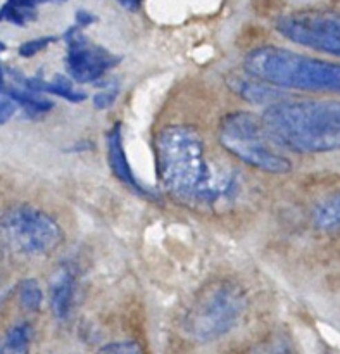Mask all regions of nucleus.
Here are the masks:
<instances>
[{"label": "nucleus", "mask_w": 340, "mask_h": 354, "mask_svg": "<svg viewBox=\"0 0 340 354\" xmlns=\"http://www.w3.org/2000/svg\"><path fill=\"white\" fill-rule=\"evenodd\" d=\"M155 168L161 185L176 199L197 206L228 203L240 189L238 173L207 158L199 130L175 124L155 138Z\"/></svg>", "instance_id": "obj_1"}, {"label": "nucleus", "mask_w": 340, "mask_h": 354, "mask_svg": "<svg viewBox=\"0 0 340 354\" xmlns=\"http://www.w3.org/2000/svg\"><path fill=\"white\" fill-rule=\"evenodd\" d=\"M263 124L275 144L294 152L340 151V102H276L265 111Z\"/></svg>", "instance_id": "obj_2"}, {"label": "nucleus", "mask_w": 340, "mask_h": 354, "mask_svg": "<svg viewBox=\"0 0 340 354\" xmlns=\"http://www.w3.org/2000/svg\"><path fill=\"white\" fill-rule=\"evenodd\" d=\"M244 69L278 88L340 93V64L287 48H254L245 55Z\"/></svg>", "instance_id": "obj_3"}, {"label": "nucleus", "mask_w": 340, "mask_h": 354, "mask_svg": "<svg viewBox=\"0 0 340 354\" xmlns=\"http://www.w3.org/2000/svg\"><path fill=\"white\" fill-rule=\"evenodd\" d=\"M247 301L234 283L207 286L185 317V332L197 342H213L230 334L240 322Z\"/></svg>", "instance_id": "obj_4"}, {"label": "nucleus", "mask_w": 340, "mask_h": 354, "mask_svg": "<svg viewBox=\"0 0 340 354\" xmlns=\"http://www.w3.org/2000/svg\"><path fill=\"white\" fill-rule=\"evenodd\" d=\"M221 145L245 165L266 173L283 175L292 169L289 159L268 144L263 120L251 113H232L221 120L218 131Z\"/></svg>", "instance_id": "obj_5"}, {"label": "nucleus", "mask_w": 340, "mask_h": 354, "mask_svg": "<svg viewBox=\"0 0 340 354\" xmlns=\"http://www.w3.org/2000/svg\"><path fill=\"white\" fill-rule=\"evenodd\" d=\"M10 245L24 256H45L62 242V228L50 214L33 206H17L3 218Z\"/></svg>", "instance_id": "obj_6"}, {"label": "nucleus", "mask_w": 340, "mask_h": 354, "mask_svg": "<svg viewBox=\"0 0 340 354\" xmlns=\"http://www.w3.org/2000/svg\"><path fill=\"white\" fill-rule=\"evenodd\" d=\"M276 30L294 44L340 57V14H290L276 21Z\"/></svg>", "instance_id": "obj_7"}, {"label": "nucleus", "mask_w": 340, "mask_h": 354, "mask_svg": "<svg viewBox=\"0 0 340 354\" xmlns=\"http://www.w3.org/2000/svg\"><path fill=\"white\" fill-rule=\"evenodd\" d=\"M66 45V69L73 82L76 83H97L102 80L113 68H116L121 57L114 55L107 48L93 44L85 37L78 24L69 28L64 35Z\"/></svg>", "instance_id": "obj_8"}, {"label": "nucleus", "mask_w": 340, "mask_h": 354, "mask_svg": "<svg viewBox=\"0 0 340 354\" xmlns=\"http://www.w3.org/2000/svg\"><path fill=\"white\" fill-rule=\"evenodd\" d=\"M106 144H107V159H109V166L113 175L116 176L121 183H124L128 189L133 190V192L140 194V196H145V197H152L151 190H147L145 187L140 185V182H138L137 176H135L133 169H131L130 162H128L120 123H116L109 131H107Z\"/></svg>", "instance_id": "obj_9"}, {"label": "nucleus", "mask_w": 340, "mask_h": 354, "mask_svg": "<svg viewBox=\"0 0 340 354\" xmlns=\"http://www.w3.org/2000/svg\"><path fill=\"white\" fill-rule=\"evenodd\" d=\"M50 308L57 320H66L71 313L75 297V277L68 266H61L50 280Z\"/></svg>", "instance_id": "obj_10"}, {"label": "nucleus", "mask_w": 340, "mask_h": 354, "mask_svg": "<svg viewBox=\"0 0 340 354\" xmlns=\"http://www.w3.org/2000/svg\"><path fill=\"white\" fill-rule=\"evenodd\" d=\"M17 83L24 88L35 90V92H41V93H52V95H57L61 99L68 100V102L73 104H79L83 100H86V93L82 92V90H76L75 85L69 82L66 76H55L52 82H45V80L38 78V76H17Z\"/></svg>", "instance_id": "obj_11"}, {"label": "nucleus", "mask_w": 340, "mask_h": 354, "mask_svg": "<svg viewBox=\"0 0 340 354\" xmlns=\"http://www.w3.org/2000/svg\"><path fill=\"white\" fill-rule=\"evenodd\" d=\"M230 86L235 93L244 97L249 102L272 106V104H275V100L280 99L278 90L273 88V85L270 86V83L254 78L251 75H249V78H234L230 82Z\"/></svg>", "instance_id": "obj_12"}, {"label": "nucleus", "mask_w": 340, "mask_h": 354, "mask_svg": "<svg viewBox=\"0 0 340 354\" xmlns=\"http://www.w3.org/2000/svg\"><path fill=\"white\" fill-rule=\"evenodd\" d=\"M66 0H7L0 9V21L24 26L37 19V7L44 3H61Z\"/></svg>", "instance_id": "obj_13"}, {"label": "nucleus", "mask_w": 340, "mask_h": 354, "mask_svg": "<svg viewBox=\"0 0 340 354\" xmlns=\"http://www.w3.org/2000/svg\"><path fill=\"white\" fill-rule=\"evenodd\" d=\"M7 95L16 102L17 107H21L31 118L44 116V114H47L54 107V102L45 99L41 95V92H35V90L24 88V86H19V88H7Z\"/></svg>", "instance_id": "obj_14"}, {"label": "nucleus", "mask_w": 340, "mask_h": 354, "mask_svg": "<svg viewBox=\"0 0 340 354\" xmlns=\"http://www.w3.org/2000/svg\"><path fill=\"white\" fill-rule=\"evenodd\" d=\"M314 225L320 230H335L340 227V192L325 199L314 209Z\"/></svg>", "instance_id": "obj_15"}, {"label": "nucleus", "mask_w": 340, "mask_h": 354, "mask_svg": "<svg viewBox=\"0 0 340 354\" xmlns=\"http://www.w3.org/2000/svg\"><path fill=\"white\" fill-rule=\"evenodd\" d=\"M31 342V327L26 322L16 324L3 335L0 351L2 353H26Z\"/></svg>", "instance_id": "obj_16"}, {"label": "nucleus", "mask_w": 340, "mask_h": 354, "mask_svg": "<svg viewBox=\"0 0 340 354\" xmlns=\"http://www.w3.org/2000/svg\"><path fill=\"white\" fill-rule=\"evenodd\" d=\"M19 303L26 311H38L44 303V292L37 280L28 279L19 283Z\"/></svg>", "instance_id": "obj_17"}, {"label": "nucleus", "mask_w": 340, "mask_h": 354, "mask_svg": "<svg viewBox=\"0 0 340 354\" xmlns=\"http://www.w3.org/2000/svg\"><path fill=\"white\" fill-rule=\"evenodd\" d=\"M16 102L7 95V88L3 86V69L0 66V123H6L16 113Z\"/></svg>", "instance_id": "obj_18"}, {"label": "nucleus", "mask_w": 340, "mask_h": 354, "mask_svg": "<svg viewBox=\"0 0 340 354\" xmlns=\"http://www.w3.org/2000/svg\"><path fill=\"white\" fill-rule=\"evenodd\" d=\"M54 41H57V37L35 38V40H30L26 41V44L21 45L17 52H19L21 57H33V55H37L38 52L45 50V48H47L50 44H54Z\"/></svg>", "instance_id": "obj_19"}, {"label": "nucleus", "mask_w": 340, "mask_h": 354, "mask_svg": "<svg viewBox=\"0 0 340 354\" xmlns=\"http://www.w3.org/2000/svg\"><path fill=\"white\" fill-rule=\"evenodd\" d=\"M117 93H120L117 92V86H107L102 92L95 93V97H93V106H95V109H107V107L113 106Z\"/></svg>", "instance_id": "obj_20"}, {"label": "nucleus", "mask_w": 340, "mask_h": 354, "mask_svg": "<svg viewBox=\"0 0 340 354\" xmlns=\"http://www.w3.org/2000/svg\"><path fill=\"white\" fill-rule=\"evenodd\" d=\"M102 351H106V353H138L140 351V348L135 344H131V342H128V341H121V342H116V344L104 346Z\"/></svg>", "instance_id": "obj_21"}, {"label": "nucleus", "mask_w": 340, "mask_h": 354, "mask_svg": "<svg viewBox=\"0 0 340 354\" xmlns=\"http://www.w3.org/2000/svg\"><path fill=\"white\" fill-rule=\"evenodd\" d=\"M95 21H97V17L93 16L92 12H88V10H85V9H79L78 12H76V24H78L79 28H85V26H88V24L95 23Z\"/></svg>", "instance_id": "obj_22"}, {"label": "nucleus", "mask_w": 340, "mask_h": 354, "mask_svg": "<svg viewBox=\"0 0 340 354\" xmlns=\"http://www.w3.org/2000/svg\"><path fill=\"white\" fill-rule=\"evenodd\" d=\"M117 2H120L121 6L124 7V9H128V10H137L138 7L142 6V2H144V0H117Z\"/></svg>", "instance_id": "obj_23"}]
</instances>
